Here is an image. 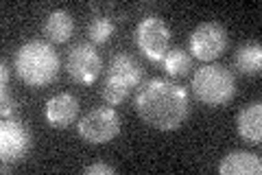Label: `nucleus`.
I'll return each instance as SVG.
<instances>
[{
    "label": "nucleus",
    "mask_w": 262,
    "mask_h": 175,
    "mask_svg": "<svg viewBox=\"0 0 262 175\" xmlns=\"http://www.w3.org/2000/svg\"><path fill=\"white\" fill-rule=\"evenodd\" d=\"M136 110L140 119L160 131L177 129L188 116V92L166 79H151L136 96Z\"/></svg>",
    "instance_id": "1"
},
{
    "label": "nucleus",
    "mask_w": 262,
    "mask_h": 175,
    "mask_svg": "<svg viewBox=\"0 0 262 175\" xmlns=\"http://www.w3.org/2000/svg\"><path fill=\"white\" fill-rule=\"evenodd\" d=\"M15 72L31 88L48 86L59 72V55L44 40H31L15 53Z\"/></svg>",
    "instance_id": "2"
},
{
    "label": "nucleus",
    "mask_w": 262,
    "mask_h": 175,
    "mask_svg": "<svg viewBox=\"0 0 262 175\" xmlns=\"http://www.w3.org/2000/svg\"><path fill=\"white\" fill-rule=\"evenodd\" d=\"M192 92L201 103L219 107L225 105L234 99L236 94V81L232 70H227L225 66L208 64L199 68L192 77Z\"/></svg>",
    "instance_id": "3"
},
{
    "label": "nucleus",
    "mask_w": 262,
    "mask_h": 175,
    "mask_svg": "<svg viewBox=\"0 0 262 175\" xmlns=\"http://www.w3.org/2000/svg\"><path fill=\"white\" fill-rule=\"evenodd\" d=\"M120 134V116L114 107H96L79 121V136L90 145L110 143Z\"/></svg>",
    "instance_id": "4"
},
{
    "label": "nucleus",
    "mask_w": 262,
    "mask_h": 175,
    "mask_svg": "<svg viewBox=\"0 0 262 175\" xmlns=\"http://www.w3.org/2000/svg\"><path fill=\"white\" fill-rule=\"evenodd\" d=\"M190 53L201 62H214L227 48V31L219 22H203L190 33Z\"/></svg>",
    "instance_id": "5"
},
{
    "label": "nucleus",
    "mask_w": 262,
    "mask_h": 175,
    "mask_svg": "<svg viewBox=\"0 0 262 175\" xmlns=\"http://www.w3.org/2000/svg\"><path fill=\"white\" fill-rule=\"evenodd\" d=\"M136 44L151 62H162L164 55L168 53L170 29L166 27V22H164L162 18L149 15V18H144L140 24H138Z\"/></svg>",
    "instance_id": "6"
},
{
    "label": "nucleus",
    "mask_w": 262,
    "mask_h": 175,
    "mask_svg": "<svg viewBox=\"0 0 262 175\" xmlns=\"http://www.w3.org/2000/svg\"><path fill=\"white\" fill-rule=\"evenodd\" d=\"M66 68H68L72 81L83 83V86H92L103 70V62L92 44H79L68 53Z\"/></svg>",
    "instance_id": "7"
},
{
    "label": "nucleus",
    "mask_w": 262,
    "mask_h": 175,
    "mask_svg": "<svg viewBox=\"0 0 262 175\" xmlns=\"http://www.w3.org/2000/svg\"><path fill=\"white\" fill-rule=\"evenodd\" d=\"M31 151V134L18 121H5L0 125V155L3 162H18Z\"/></svg>",
    "instance_id": "8"
},
{
    "label": "nucleus",
    "mask_w": 262,
    "mask_h": 175,
    "mask_svg": "<svg viewBox=\"0 0 262 175\" xmlns=\"http://www.w3.org/2000/svg\"><path fill=\"white\" fill-rule=\"evenodd\" d=\"M77 114H79V101L75 94L61 92V94H55L46 103V121L55 129L70 127L77 121Z\"/></svg>",
    "instance_id": "9"
},
{
    "label": "nucleus",
    "mask_w": 262,
    "mask_h": 175,
    "mask_svg": "<svg viewBox=\"0 0 262 175\" xmlns=\"http://www.w3.org/2000/svg\"><path fill=\"white\" fill-rule=\"evenodd\" d=\"M236 129H238V136L245 140V143H249V145L262 143V103L260 101L245 105L238 112Z\"/></svg>",
    "instance_id": "10"
},
{
    "label": "nucleus",
    "mask_w": 262,
    "mask_h": 175,
    "mask_svg": "<svg viewBox=\"0 0 262 175\" xmlns=\"http://www.w3.org/2000/svg\"><path fill=\"white\" fill-rule=\"evenodd\" d=\"M221 175H260L262 162L258 155L249 151H232L227 153L219 164Z\"/></svg>",
    "instance_id": "11"
},
{
    "label": "nucleus",
    "mask_w": 262,
    "mask_h": 175,
    "mask_svg": "<svg viewBox=\"0 0 262 175\" xmlns=\"http://www.w3.org/2000/svg\"><path fill=\"white\" fill-rule=\"evenodd\" d=\"M110 77H116L118 81L127 83L129 88H136L142 81V66L138 64L129 53L114 55L110 66Z\"/></svg>",
    "instance_id": "12"
},
{
    "label": "nucleus",
    "mask_w": 262,
    "mask_h": 175,
    "mask_svg": "<svg viewBox=\"0 0 262 175\" xmlns=\"http://www.w3.org/2000/svg\"><path fill=\"white\" fill-rule=\"evenodd\" d=\"M72 31H75V20H72V15L68 11H51L48 13V18L44 22V35L55 42V44H63V42H68L72 37Z\"/></svg>",
    "instance_id": "13"
},
{
    "label": "nucleus",
    "mask_w": 262,
    "mask_h": 175,
    "mask_svg": "<svg viewBox=\"0 0 262 175\" xmlns=\"http://www.w3.org/2000/svg\"><path fill=\"white\" fill-rule=\"evenodd\" d=\"M236 70L245 77H258L262 70V48L258 42H249V44H243L234 57Z\"/></svg>",
    "instance_id": "14"
},
{
    "label": "nucleus",
    "mask_w": 262,
    "mask_h": 175,
    "mask_svg": "<svg viewBox=\"0 0 262 175\" xmlns=\"http://www.w3.org/2000/svg\"><path fill=\"white\" fill-rule=\"evenodd\" d=\"M162 64H164V70H166L170 77H184V74H188V70L192 68V57L186 51H182V48H173V51H168L164 55Z\"/></svg>",
    "instance_id": "15"
},
{
    "label": "nucleus",
    "mask_w": 262,
    "mask_h": 175,
    "mask_svg": "<svg viewBox=\"0 0 262 175\" xmlns=\"http://www.w3.org/2000/svg\"><path fill=\"white\" fill-rule=\"evenodd\" d=\"M129 90L131 88L127 86V83H122L116 77H110V74H107V81H105V88H103V99L110 105H118V103H122L127 99Z\"/></svg>",
    "instance_id": "16"
},
{
    "label": "nucleus",
    "mask_w": 262,
    "mask_h": 175,
    "mask_svg": "<svg viewBox=\"0 0 262 175\" xmlns=\"http://www.w3.org/2000/svg\"><path fill=\"white\" fill-rule=\"evenodd\" d=\"M114 22L110 18H94L90 22V29H88V35L94 44H105L112 35H114Z\"/></svg>",
    "instance_id": "17"
},
{
    "label": "nucleus",
    "mask_w": 262,
    "mask_h": 175,
    "mask_svg": "<svg viewBox=\"0 0 262 175\" xmlns=\"http://www.w3.org/2000/svg\"><path fill=\"white\" fill-rule=\"evenodd\" d=\"M83 173H85V175H114V173H116V169H114V166H110V164L96 162V164L85 166Z\"/></svg>",
    "instance_id": "18"
},
{
    "label": "nucleus",
    "mask_w": 262,
    "mask_h": 175,
    "mask_svg": "<svg viewBox=\"0 0 262 175\" xmlns=\"http://www.w3.org/2000/svg\"><path fill=\"white\" fill-rule=\"evenodd\" d=\"M3 116H9L13 112V103H11V99H9V90H7V86H3Z\"/></svg>",
    "instance_id": "19"
}]
</instances>
